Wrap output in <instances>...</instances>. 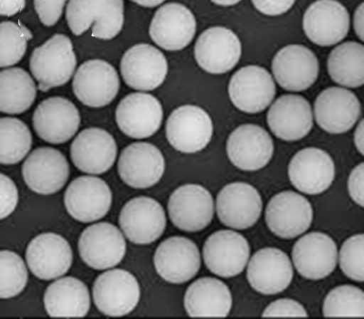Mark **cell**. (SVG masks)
I'll return each instance as SVG.
<instances>
[{"label":"cell","mask_w":364,"mask_h":319,"mask_svg":"<svg viewBox=\"0 0 364 319\" xmlns=\"http://www.w3.org/2000/svg\"><path fill=\"white\" fill-rule=\"evenodd\" d=\"M139 5L146 7H154L161 4L165 0H131Z\"/></svg>","instance_id":"681fc988"},{"label":"cell","mask_w":364,"mask_h":319,"mask_svg":"<svg viewBox=\"0 0 364 319\" xmlns=\"http://www.w3.org/2000/svg\"><path fill=\"white\" fill-rule=\"evenodd\" d=\"M196 22L184 5L168 3L155 13L149 27L151 39L161 48L178 51L186 47L194 37Z\"/></svg>","instance_id":"cb8c5ba5"},{"label":"cell","mask_w":364,"mask_h":319,"mask_svg":"<svg viewBox=\"0 0 364 319\" xmlns=\"http://www.w3.org/2000/svg\"><path fill=\"white\" fill-rule=\"evenodd\" d=\"M232 306L229 288L222 281L200 278L187 288L184 308L191 317H225Z\"/></svg>","instance_id":"1f68e13d"},{"label":"cell","mask_w":364,"mask_h":319,"mask_svg":"<svg viewBox=\"0 0 364 319\" xmlns=\"http://www.w3.org/2000/svg\"><path fill=\"white\" fill-rule=\"evenodd\" d=\"M69 174L65 157L59 150L48 147L34 150L22 166L26 184L41 194L58 192L66 183Z\"/></svg>","instance_id":"d6986e66"},{"label":"cell","mask_w":364,"mask_h":319,"mask_svg":"<svg viewBox=\"0 0 364 319\" xmlns=\"http://www.w3.org/2000/svg\"><path fill=\"white\" fill-rule=\"evenodd\" d=\"M82 260L90 267L104 270L117 266L126 253V241L121 231L108 222L87 227L78 241Z\"/></svg>","instance_id":"8992f818"},{"label":"cell","mask_w":364,"mask_h":319,"mask_svg":"<svg viewBox=\"0 0 364 319\" xmlns=\"http://www.w3.org/2000/svg\"><path fill=\"white\" fill-rule=\"evenodd\" d=\"M267 120L271 131L278 138L286 141L299 140L312 127L310 103L301 95H282L271 105Z\"/></svg>","instance_id":"4dcf8cb0"},{"label":"cell","mask_w":364,"mask_h":319,"mask_svg":"<svg viewBox=\"0 0 364 319\" xmlns=\"http://www.w3.org/2000/svg\"><path fill=\"white\" fill-rule=\"evenodd\" d=\"M292 260L298 273L310 280H319L334 270L338 258L334 241L321 232L301 236L292 249Z\"/></svg>","instance_id":"83f0119b"},{"label":"cell","mask_w":364,"mask_h":319,"mask_svg":"<svg viewBox=\"0 0 364 319\" xmlns=\"http://www.w3.org/2000/svg\"><path fill=\"white\" fill-rule=\"evenodd\" d=\"M117 147L113 137L98 127L81 131L73 141L70 157L80 171L93 174H102L113 165Z\"/></svg>","instance_id":"f546056e"},{"label":"cell","mask_w":364,"mask_h":319,"mask_svg":"<svg viewBox=\"0 0 364 319\" xmlns=\"http://www.w3.org/2000/svg\"><path fill=\"white\" fill-rule=\"evenodd\" d=\"M154 263L156 272L166 281L183 283L193 278L200 269L198 246L183 236H171L156 249Z\"/></svg>","instance_id":"4fadbf2b"},{"label":"cell","mask_w":364,"mask_h":319,"mask_svg":"<svg viewBox=\"0 0 364 319\" xmlns=\"http://www.w3.org/2000/svg\"><path fill=\"white\" fill-rule=\"evenodd\" d=\"M250 246L240 234L219 230L210 235L203 248V260L213 273L223 278L240 274L250 256Z\"/></svg>","instance_id":"ba28073f"},{"label":"cell","mask_w":364,"mask_h":319,"mask_svg":"<svg viewBox=\"0 0 364 319\" xmlns=\"http://www.w3.org/2000/svg\"><path fill=\"white\" fill-rule=\"evenodd\" d=\"M323 314L326 317H363V291L352 285L333 288L324 299Z\"/></svg>","instance_id":"8d00e7d4"},{"label":"cell","mask_w":364,"mask_h":319,"mask_svg":"<svg viewBox=\"0 0 364 319\" xmlns=\"http://www.w3.org/2000/svg\"><path fill=\"white\" fill-rule=\"evenodd\" d=\"M228 93L237 109L247 113H257L272 103L276 87L272 75L265 68L251 65L241 68L232 75Z\"/></svg>","instance_id":"30bf717a"},{"label":"cell","mask_w":364,"mask_h":319,"mask_svg":"<svg viewBox=\"0 0 364 319\" xmlns=\"http://www.w3.org/2000/svg\"><path fill=\"white\" fill-rule=\"evenodd\" d=\"M341 269L351 280L363 281V234L353 235L343 244L339 255Z\"/></svg>","instance_id":"ab89813d"},{"label":"cell","mask_w":364,"mask_h":319,"mask_svg":"<svg viewBox=\"0 0 364 319\" xmlns=\"http://www.w3.org/2000/svg\"><path fill=\"white\" fill-rule=\"evenodd\" d=\"M118 172L123 182L135 189H145L161 178L165 162L154 145L137 142L126 147L118 160Z\"/></svg>","instance_id":"7402d4cb"},{"label":"cell","mask_w":364,"mask_h":319,"mask_svg":"<svg viewBox=\"0 0 364 319\" xmlns=\"http://www.w3.org/2000/svg\"><path fill=\"white\" fill-rule=\"evenodd\" d=\"M163 110L153 95L144 93L125 96L116 109V121L122 132L130 137L142 139L151 136L160 127Z\"/></svg>","instance_id":"d4e9b609"},{"label":"cell","mask_w":364,"mask_h":319,"mask_svg":"<svg viewBox=\"0 0 364 319\" xmlns=\"http://www.w3.org/2000/svg\"><path fill=\"white\" fill-rule=\"evenodd\" d=\"M27 280L28 272L23 259L15 252L0 251V298L18 295Z\"/></svg>","instance_id":"f35d334b"},{"label":"cell","mask_w":364,"mask_h":319,"mask_svg":"<svg viewBox=\"0 0 364 319\" xmlns=\"http://www.w3.org/2000/svg\"><path fill=\"white\" fill-rule=\"evenodd\" d=\"M350 16L336 0H317L306 10L303 28L309 39L321 46H330L343 40L348 33Z\"/></svg>","instance_id":"e0dca14e"},{"label":"cell","mask_w":364,"mask_h":319,"mask_svg":"<svg viewBox=\"0 0 364 319\" xmlns=\"http://www.w3.org/2000/svg\"><path fill=\"white\" fill-rule=\"evenodd\" d=\"M313 210L310 202L302 195L292 191H284L274 195L265 211L267 226L282 239H293L310 226Z\"/></svg>","instance_id":"9c48e42d"},{"label":"cell","mask_w":364,"mask_h":319,"mask_svg":"<svg viewBox=\"0 0 364 319\" xmlns=\"http://www.w3.org/2000/svg\"><path fill=\"white\" fill-rule=\"evenodd\" d=\"M241 43L229 28L214 26L204 31L195 45L196 60L208 73L221 74L232 69L240 58Z\"/></svg>","instance_id":"5bb4252c"},{"label":"cell","mask_w":364,"mask_h":319,"mask_svg":"<svg viewBox=\"0 0 364 319\" xmlns=\"http://www.w3.org/2000/svg\"><path fill=\"white\" fill-rule=\"evenodd\" d=\"M112 192L100 178L81 176L73 180L64 195V203L69 214L83 222L97 221L109 211Z\"/></svg>","instance_id":"8fae6325"},{"label":"cell","mask_w":364,"mask_h":319,"mask_svg":"<svg viewBox=\"0 0 364 319\" xmlns=\"http://www.w3.org/2000/svg\"><path fill=\"white\" fill-rule=\"evenodd\" d=\"M210 117L201 108L186 105L174 110L166 125L168 141L176 150L193 153L205 148L211 140Z\"/></svg>","instance_id":"277c9868"},{"label":"cell","mask_w":364,"mask_h":319,"mask_svg":"<svg viewBox=\"0 0 364 319\" xmlns=\"http://www.w3.org/2000/svg\"><path fill=\"white\" fill-rule=\"evenodd\" d=\"M18 199V190L14 182L9 177L0 173V219L14 211Z\"/></svg>","instance_id":"b9f144b4"},{"label":"cell","mask_w":364,"mask_h":319,"mask_svg":"<svg viewBox=\"0 0 364 319\" xmlns=\"http://www.w3.org/2000/svg\"><path fill=\"white\" fill-rule=\"evenodd\" d=\"M328 71L331 79L339 85L358 88L364 81V48L361 43L347 41L330 53Z\"/></svg>","instance_id":"836d02e7"},{"label":"cell","mask_w":364,"mask_h":319,"mask_svg":"<svg viewBox=\"0 0 364 319\" xmlns=\"http://www.w3.org/2000/svg\"><path fill=\"white\" fill-rule=\"evenodd\" d=\"M80 122L78 110L69 100L52 97L42 101L33 115L37 135L52 144L68 141L77 131Z\"/></svg>","instance_id":"44dd1931"},{"label":"cell","mask_w":364,"mask_h":319,"mask_svg":"<svg viewBox=\"0 0 364 319\" xmlns=\"http://www.w3.org/2000/svg\"><path fill=\"white\" fill-rule=\"evenodd\" d=\"M272 70L279 85L290 91H302L316 80L319 65L317 57L303 45L291 44L274 56Z\"/></svg>","instance_id":"9a60e30c"},{"label":"cell","mask_w":364,"mask_h":319,"mask_svg":"<svg viewBox=\"0 0 364 319\" xmlns=\"http://www.w3.org/2000/svg\"><path fill=\"white\" fill-rule=\"evenodd\" d=\"M119 224L126 237L135 244H149L164 233L166 219L161 205L154 199L137 197L122 207Z\"/></svg>","instance_id":"52a82bcc"},{"label":"cell","mask_w":364,"mask_h":319,"mask_svg":"<svg viewBox=\"0 0 364 319\" xmlns=\"http://www.w3.org/2000/svg\"><path fill=\"white\" fill-rule=\"evenodd\" d=\"M36 97V85L21 68L0 71V111L20 114L27 110Z\"/></svg>","instance_id":"e575fe53"},{"label":"cell","mask_w":364,"mask_h":319,"mask_svg":"<svg viewBox=\"0 0 364 319\" xmlns=\"http://www.w3.org/2000/svg\"><path fill=\"white\" fill-rule=\"evenodd\" d=\"M32 136L28 126L15 117L0 118V163L20 162L31 147Z\"/></svg>","instance_id":"d590c367"},{"label":"cell","mask_w":364,"mask_h":319,"mask_svg":"<svg viewBox=\"0 0 364 319\" xmlns=\"http://www.w3.org/2000/svg\"><path fill=\"white\" fill-rule=\"evenodd\" d=\"M26 258L31 271L38 278L51 280L64 275L73 261L69 243L55 233L41 234L28 244Z\"/></svg>","instance_id":"4316f807"},{"label":"cell","mask_w":364,"mask_h":319,"mask_svg":"<svg viewBox=\"0 0 364 319\" xmlns=\"http://www.w3.org/2000/svg\"><path fill=\"white\" fill-rule=\"evenodd\" d=\"M363 120H361L359 125H358L356 130L355 132L354 135V141L355 146L358 150L360 152L361 155L363 153Z\"/></svg>","instance_id":"c3c4849f"},{"label":"cell","mask_w":364,"mask_h":319,"mask_svg":"<svg viewBox=\"0 0 364 319\" xmlns=\"http://www.w3.org/2000/svg\"><path fill=\"white\" fill-rule=\"evenodd\" d=\"M255 7L261 13L277 16L287 12L295 0H252Z\"/></svg>","instance_id":"f6af8a7d"},{"label":"cell","mask_w":364,"mask_h":319,"mask_svg":"<svg viewBox=\"0 0 364 319\" xmlns=\"http://www.w3.org/2000/svg\"><path fill=\"white\" fill-rule=\"evenodd\" d=\"M363 3H361L356 9L355 14H354V19H353V24H354V29L355 31V33L357 34L358 37L361 40L363 41Z\"/></svg>","instance_id":"7dc6e473"},{"label":"cell","mask_w":364,"mask_h":319,"mask_svg":"<svg viewBox=\"0 0 364 319\" xmlns=\"http://www.w3.org/2000/svg\"><path fill=\"white\" fill-rule=\"evenodd\" d=\"M263 317H306L301 304L292 299L282 298L271 303L262 313Z\"/></svg>","instance_id":"60d3db41"},{"label":"cell","mask_w":364,"mask_h":319,"mask_svg":"<svg viewBox=\"0 0 364 319\" xmlns=\"http://www.w3.org/2000/svg\"><path fill=\"white\" fill-rule=\"evenodd\" d=\"M213 3L220 6H232L234 5L241 0H210Z\"/></svg>","instance_id":"f907efd6"},{"label":"cell","mask_w":364,"mask_h":319,"mask_svg":"<svg viewBox=\"0 0 364 319\" xmlns=\"http://www.w3.org/2000/svg\"><path fill=\"white\" fill-rule=\"evenodd\" d=\"M292 278L293 269L289 258L279 249H261L249 261L247 281L252 288L260 293H280L289 286Z\"/></svg>","instance_id":"484cf974"},{"label":"cell","mask_w":364,"mask_h":319,"mask_svg":"<svg viewBox=\"0 0 364 319\" xmlns=\"http://www.w3.org/2000/svg\"><path fill=\"white\" fill-rule=\"evenodd\" d=\"M43 300L47 313L52 317H84L90 306L87 287L80 280L71 276L50 284Z\"/></svg>","instance_id":"d6a6232c"},{"label":"cell","mask_w":364,"mask_h":319,"mask_svg":"<svg viewBox=\"0 0 364 319\" xmlns=\"http://www.w3.org/2000/svg\"><path fill=\"white\" fill-rule=\"evenodd\" d=\"M94 303L104 315L123 316L138 304L140 288L136 278L129 271L115 268L100 274L92 287Z\"/></svg>","instance_id":"3957f363"},{"label":"cell","mask_w":364,"mask_h":319,"mask_svg":"<svg viewBox=\"0 0 364 319\" xmlns=\"http://www.w3.org/2000/svg\"><path fill=\"white\" fill-rule=\"evenodd\" d=\"M76 63L71 41L65 35L58 33L33 50L30 69L38 83V89L46 92L66 83Z\"/></svg>","instance_id":"7a4b0ae2"},{"label":"cell","mask_w":364,"mask_h":319,"mask_svg":"<svg viewBox=\"0 0 364 319\" xmlns=\"http://www.w3.org/2000/svg\"><path fill=\"white\" fill-rule=\"evenodd\" d=\"M120 69L127 85L139 90H152L164 80L168 64L164 54L146 43L136 44L122 56Z\"/></svg>","instance_id":"ffe728a7"},{"label":"cell","mask_w":364,"mask_h":319,"mask_svg":"<svg viewBox=\"0 0 364 319\" xmlns=\"http://www.w3.org/2000/svg\"><path fill=\"white\" fill-rule=\"evenodd\" d=\"M288 174L293 186L308 194H318L326 190L335 175L334 163L324 150L306 147L291 158Z\"/></svg>","instance_id":"603a6c76"},{"label":"cell","mask_w":364,"mask_h":319,"mask_svg":"<svg viewBox=\"0 0 364 319\" xmlns=\"http://www.w3.org/2000/svg\"><path fill=\"white\" fill-rule=\"evenodd\" d=\"M119 79L114 68L100 59L89 60L77 69L73 80V90L84 105L103 107L116 97Z\"/></svg>","instance_id":"7c38bea8"},{"label":"cell","mask_w":364,"mask_h":319,"mask_svg":"<svg viewBox=\"0 0 364 319\" xmlns=\"http://www.w3.org/2000/svg\"><path fill=\"white\" fill-rule=\"evenodd\" d=\"M348 188L352 199L360 206H363V163L358 164L351 172Z\"/></svg>","instance_id":"ee69618b"},{"label":"cell","mask_w":364,"mask_h":319,"mask_svg":"<svg viewBox=\"0 0 364 319\" xmlns=\"http://www.w3.org/2000/svg\"><path fill=\"white\" fill-rule=\"evenodd\" d=\"M67 0H33L41 21L46 26L54 25L60 19Z\"/></svg>","instance_id":"7bdbcfd3"},{"label":"cell","mask_w":364,"mask_h":319,"mask_svg":"<svg viewBox=\"0 0 364 319\" xmlns=\"http://www.w3.org/2000/svg\"><path fill=\"white\" fill-rule=\"evenodd\" d=\"M262 209L259 193L247 183L228 184L217 196L218 219L230 228L242 230L252 226L259 218Z\"/></svg>","instance_id":"2e32d148"},{"label":"cell","mask_w":364,"mask_h":319,"mask_svg":"<svg viewBox=\"0 0 364 319\" xmlns=\"http://www.w3.org/2000/svg\"><path fill=\"white\" fill-rule=\"evenodd\" d=\"M33 37L30 30L21 23H0V67L19 62L24 56L28 41Z\"/></svg>","instance_id":"74e56055"},{"label":"cell","mask_w":364,"mask_h":319,"mask_svg":"<svg viewBox=\"0 0 364 319\" xmlns=\"http://www.w3.org/2000/svg\"><path fill=\"white\" fill-rule=\"evenodd\" d=\"M168 211L171 221L178 229L196 232L211 222L214 214L213 199L203 187L187 184L178 187L170 196Z\"/></svg>","instance_id":"5b68a950"},{"label":"cell","mask_w":364,"mask_h":319,"mask_svg":"<svg viewBox=\"0 0 364 319\" xmlns=\"http://www.w3.org/2000/svg\"><path fill=\"white\" fill-rule=\"evenodd\" d=\"M361 113L360 103L349 90L331 87L317 96L314 114L321 128L331 134H340L350 130Z\"/></svg>","instance_id":"f1b7e54d"},{"label":"cell","mask_w":364,"mask_h":319,"mask_svg":"<svg viewBox=\"0 0 364 319\" xmlns=\"http://www.w3.org/2000/svg\"><path fill=\"white\" fill-rule=\"evenodd\" d=\"M26 0H0V15L12 16L21 11Z\"/></svg>","instance_id":"bcb514c9"},{"label":"cell","mask_w":364,"mask_h":319,"mask_svg":"<svg viewBox=\"0 0 364 319\" xmlns=\"http://www.w3.org/2000/svg\"><path fill=\"white\" fill-rule=\"evenodd\" d=\"M229 160L237 168L255 171L265 167L274 152L269 134L262 127L245 124L230 135L226 145Z\"/></svg>","instance_id":"ac0fdd59"},{"label":"cell","mask_w":364,"mask_h":319,"mask_svg":"<svg viewBox=\"0 0 364 319\" xmlns=\"http://www.w3.org/2000/svg\"><path fill=\"white\" fill-rule=\"evenodd\" d=\"M66 19L80 36L92 26V36L104 40L115 37L124 23L123 0H70Z\"/></svg>","instance_id":"6da1fadb"}]
</instances>
